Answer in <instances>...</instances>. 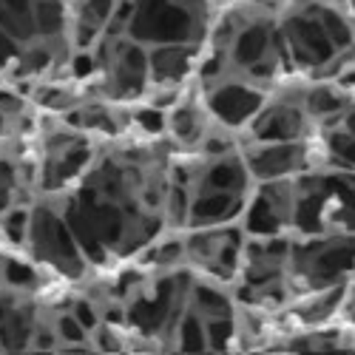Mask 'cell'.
I'll return each mask as SVG.
<instances>
[{"mask_svg":"<svg viewBox=\"0 0 355 355\" xmlns=\"http://www.w3.org/2000/svg\"><path fill=\"white\" fill-rule=\"evenodd\" d=\"M355 233V171L313 168L293 176L290 236Z\"/></svg>","mask_w":355,"mask_h":355,"instance_id":"6da1fadb","label":"cell"},{"mask_svg":"<svg viewBox=\"0 0 355 355\" xmlns=\"http://www.w3.org/2000/svg\"><path fill=\"white\" fill-rule=\"evenodd\" d=\"M355 276V233L290 236L287 284L293 299L302 293L347 284Z\"/></svg>","mask_w":355,"mask_h":355,"instance_id":"7a4b0ae2","label":"cell"},{"mask_svg":"<svg viewBox=\"0 0 355 355\" xmlns=\"http://www.w3.org/2000/svg\"><path fill=\"white\" fill-rule=\"evenodd\" d=\"M94 71L100 92L111 100L128 105L139 100L151 88V63H148V46L137 43L128 35H103L92 49Z\"/></svg>","mask_w":355,"mask_h":355,"instance_id":"3957f363","label":"cell"},{"mask_svg":"<svg viewBox=\"0 0 355 355\" xmlns=\"http://www.w3.org/2000/svg\"><path fill=\"white\" fill-rule=\"evenodd\" d=\"M185 239V264L202 279L227 284L233 290L242 270V253L248 233L242 222L205 225L182 230Z\"/></svg>","mask_w":355,"mask_h":355,"instance_id":"277c9868","label":"cell"},{"mask_svg":"<svg viewBox=\"0 0 355 355\" xmlns=\"http://www.w3.org/2000/svg\"><path fill=\"white\" fill-rule=\"evenodd\" d=\"M28 253H32L35 264H43L51 273L63 279H83L92 264H88L85 253L80 250L69 222L63 219L57 202L43 199L32 208V225H28Z\"/></svg>","mask_w":355,"mask_h":355,"instance_id":"5b68a950","label":"cell"},{"mask_svg":"<svg viewBox=\"0 0 355 355\" xmlns=\"http://www.w3.org/2000/svg\"><path fill=\"white\" fill-rule=\"evenodd\" d=\"M279 35H282L284 51L290 57V66H295V69L321 71L336 54H341V49L333 43L327 28H324L318 3L287 12L279 23Z\"/></svg>","mask_w":355,"mask_h":355,"instance_id":"8992f818","label":"cell"},{"mask_svg":"<svg viewBox=\"0 0 355 355\" xmlns=\"http://www.w3.org/2000/svg\"><path fill=\"white\" fill-rule=\"evenodd\" d=\"M313 145H315L313 137L293 142H248L242 145V154L253 182H270V180H290V176L327 165L324 148L315 154Z\"/></svg>","mask_w":355,"mask_h":355,"instance_id":"52a82bcc","label":"cell"},{"mask_svg":"<svg viewBox=\"0 0 355 355\" xmlns=\"http://www.w3.org/2000/svg\"><path fill=\"white\" fill-rule=\"evenodd\" d=\"M97 151L92 137L80 131H60L46 139L43 159H40V185L49 196H60L71 185L83 180V173L92 168Z\"/></svg>","mask_w":355,"mask_h":355,"instance_id":"ba28073f","label":"cell"},{"mask_svg":"<svg viewBox=\"0 0 355 355\" xmlns=\"http://www.w3.org/2000/svg\"><path fill=\"white\" fill-rule=\"evenodd\" d=\"M268 88L250 83L245 77H214L205 80L202 85V100L208 105L214 123L242 134V128L253 120V114L261 108V103L268 100Z\"/></svg>","mask_w":355,"mask_h":355,"instance_id":"9c48e42d","label":"cell"},{"mask_svg":"<svg viewBox=\"0 0 355 355\" xmlns=\"http://www.w3.org/2000/svg\"><path fill=\"white\" fill-rule=\"evenodd\" d=\"M239 222H242L248 236H290V227H293V176L290 180L256 182Z\"/></svg>","mask_w":355,"mask_h":355,"instance_id":"30bf717a","label":"cell"},{"mask_svg":"<svg viewBox=\"0 0 355 355\" xmlns=\"http://www.w3.org/2000/svg\"><path fill=\"white\" fill-rule=\"evenodd\" d=\"M310 128L315 123L299 97H270L261 103V108L253 114V120L242 128L248 142H293V139H307L313 137Z\"/></svg>","mask_w":355,"mask_h":355,"instance_id":"8fae6325","label":"cell"},{"mask_svg":"<svg viewBox=\"0 0 355 355\" xmlns=\"http://www.w3.org/2000/svg\"><path fill=\"white\" fill-rule=\"evenodd\" d=\"M214 128V116L205 105L202 94L199 97H176V103L165 111V131L171 142L180 148V154H193L199 151L202 139Z\"/></svg>","mask_w":355,"mask_h":355,"instance_id":"7c38bea8","label":"cell"},{"mask_svg":"<svg viewBox=\"0 0 355 355\" xmlns=\"http://www.w3.org/2000/svg\"><path fill=\"white\" fill-rule=\"evenodd\" d=\"M148 63H151V88H182L202 66V46H151Z\"/></svg>","mask_w":355,"mask_h":355,"instance_id":"4fadbf2b","label":"cell"},{"mask_svg":"<svg viewBox=\"0 0 355 355\" xmlns=\"http://www.w3.org/2000/svg\"><path fill=\"white\" fill-rule=\"evenodd\" d=\"M116 6H120V0H74L69 23L74 51H92L97 46V40L108 32Z\"/></svg>","mask_w":355,"mask_h":355,"instance_id":"5bb4252c","label":"cell"},{"mask_svg":"<svg viewBox=\"0 0 355 355\" xmlns=\"http://www.w3.org/2000/svg\"><path fill=\"white\" fill-rule=\"evenodd\" d=\"M318 142L324 148L327 165L355 171V97L333 120L318 125Z\"/></svg>","mask_w":355,"mask_h":355,"instance_id":"9a60e30c","label":"cell"},{"mask_svg":"<svg viewBox=\"0 0 355 355\" xmlns=\"http://www.w3.org/2000/svg\"><path fill=\"white\" fill-rule=\"evenodd\" d=\"M20 196V168L9 159H0V214L17 205Z\"/></svg>","mask_w":355,"mask_h":355,"instance_id":"2e32d148","label":"cell"},{"mask_svg":"<svg viewBox=\"0 0 355 355\" xmlns=\"http://www.w3.org/2000/svg\"><path fill=\"white\" fill-rule=\"evenodd\" d=\"M71 313H74V318L83 324V330L92 336L100 324H103V304H97L94 299H88V295H83V299H77V302H71V307H69Z\"/></svg>","mask_w":355,"mask_h":355,"instance_id":"e0dca14e","label":"cell"},{"mask_svg":"<svg viewBox=\"0 0 355 355\" xmlns=\"http://www.w3.org/2000/svg\"><path fill=\"white\" fill-rule=\"evenodd\" d=\"M344 321L355 330V276L349 279V287H347V299H344Z\"/></svg>","mask_w":355,"mask_h":355,"instance_id":"ac0fdd59","label":"cell"}]
</instances>
